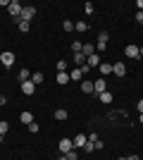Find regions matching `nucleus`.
<instances>
[{
  "label": "nucleus",
  "instance_id": "1",
  "mask_svg": "<svg viewBox=\"0 0 143 160\" xmlns=\"http://www.w3.org/2000/svg\"><path fill=\"white\" fill-rule=\"evenodd\" d=\"M21 10H24V5H21V2H17V0H12V2H10V7H7L10 17H12V19H17V22H19V17H21Z\"/></svg>",
  "mask_w": 143,
  "mask_h": 160
},
{
  "label": "nucleus",
  "instance_id": "2",
  "mask_svg": "<svg viewBox=\"0 0 143 160\" xmlns=\"http://www.w3.org/2000/svg\"><path fill=\"white\" fill-rule=\"evenodd\" d=\"M105 91H107V81H105V77L95 79V81H93V93L100 96V93H105Z\"/></svg>",
  "mask_w": 143,
  "mask_h": 160
},
{
  "label": "nucleus",
  "instance_id": "3",
  "mask_svg": "<svg viewBox=\"0 0 143 160\" xmlns=\"http://www.w3.org/2000/svg\"><path fill=\"white\" fill-rule=\"evenodd\" d=\"M57 148H60V153H62V155H67L69 151H74V141H72V139H60Z\"/></svg>",
  "mask_w": 143,
  "mask_h": 160
},
{
  "label": "nucleus",
  "instance_id": "4",
  "mask_svg": "<svg viewBox=\"0 0 143 160\" xmlns=\"http://www.w3.org/2000/svg\"><path fill=\"white\" fill-rule=\"evenodd\" d=\"M0 62H2V67H12L14 65V53H10V50L0 53Z\"/></svg>",
  "mask_w": 143,
  "mask_h": 160
},
{
  "label": "nucleus",
  "instance_id": "5",
  "mask_svg": "<svg viewBox=\"0 0 143 160\" xmlns=\"http://www.w3.org/2000/svg\"><path fill=\"white\" fill-rule=\"evenodd\" d=\"M112 74L115 77H124L126 74V65L124 62H112Z\"/></svg>",
  "mask_w": 143,
  "mask_h": 160
},
{
  "label": "nucleus",
  "instance_id": "6",
  "mask_svg": "<svg viewBox=\"0 0 143 160\" xmlns=\"http://www.w3.org/2000/svg\"><path fill=\"white\" fill-rule=\"evenodd\" d=\"M34 91H36V84H34L31 79L21 84V93H24V96H34Z\"/></svg>",
  "mask_w": 143,
  "mask_h": 160
},
{
  "label": "nucleus",
  "instance_id": "7",
  "mask_svg": "<svg viewBox=\"0 0 143 160\" xmlns=\"http://www.w3.org/2000/svg\"><path fill=\"white\" fill-rule=\"evenodd\" d=\"M124 53H126V58H131V60H138V58H141L138 46H126V48H124Z\"/></svg>",
  "mask_w": 143,
  "mask_h": 160
},
{
  "label": "nucleus",
  "instance_id": "8",
  "mask_svg": "<svg viewBox=\"0 0 143 160\" xmlns=\"http://www.w3.org/2000/svg\"><path fill=\"white\" fill-rule=\"evenodd\" d=\"M34 14H36V7H24V10H21V17H19V19L31 22V19H34Z\"/></svg>",
  "mask_w": 143,
  "mask_h": 160
},
{
  "label": "nucleus",
  "instance_id": "9",
  "mask_svg": "<svg viewBox=\"0 0 143 160\" xmlns=\"http://www.w3.org/2000/svg\"><path fill=\"white\" fill-rule=\"evenodd\" d=\"M83 79V72H81V67H74L72 72H69V81H81Z\"/></svg>",
  "mask_w": 143,
  "mask_h": 160
},
{
  "label": "nucleus",
  "instance_id": "10",
  "mask_svg": "<svg viewBox=\"0 0 143 160\" xmlns=\"http://www.w3.org/2000/svg\"><path fill=\"white\" fill-rule=\"evenodd\" d=\"M86 141H88L86 134H76V136H74V148H83V146H86Z\"/></svg>",
  "mask_w": 143,
  "mask_h": 160
},
{
  "label": "nucleus",
  "instance_id": "11",
  "mask_svg": "<svg viewBox=\"0 0 143 160\" xmlns=\"http://www.w3.org/2000/svg\"><path fill=\"white\" fill-rule=\"evenodd\" d=\"M86 65H88L91 69H93V67H100V55H98V53H93L91 58H86Z\"/></svg>",
  "mask_w": 143,
  "mask_h": 160
},
{
  "label": "nucleus",
  "instance_id": "12",
  "mask_svg": "<svg viewBox=\"0 0 143 160\" xmlns=\"http://www.w3.org/2000/svg\"><path fill=\"white\" fill-rule=\"evenodd\" d=\"M53 117H55V120H57V122H64V120H67V117H69V112H67V110H64V108H57Z\"/></svg>",
  "mask_w": 143,
  "mask_h": 160
},
{
  "label": "nucleus",
  "instance_id": "13",
  "mask_svg": "<svg viewBox=\"0 0 143 160\" xmlns=\"http://www.w3.org/2000/svg\"><path fill=\"white\" fill-rule=\"evenodd\" d=\"M19 122H24V124H26V127H29V124H31V122H34V115L29 112V110H24V112L19 115Z\"/></svg>",
  "mask_w": 143,
  "mask_h": 160
},
{
  "label": "nucleus",
  "instance_id": "14",
  "mask_svg": "<svg viewBox=\"0 0 143 160\" xmlns=\"http://www.w3.org/2000/svg\"><path fill=\"white\" fill-rule=\"evenodd\" d=\"M98 69H100V74H102V77L112 74V65H110V62H100V67H98Z\"/></svg>",
  "mask_w": 143,
  "mask_h": 160
},
{
  "label": "nucleus",
  "instance_id": "15",
  "mask_svg": "<svg viewBox=\"0 0 143 160\" xmlns=\"http://www.w3.org/2000/svg\"><path fill=\"white\" fill-rule=\"evenodd\" d=\"M81 53L86 55V58H91V55L95 53V46H93V43H83V48H81Z\"/></svg>",
  "mask_w": 143,
  "mask_h": 160
},
{
  "label": "nucleus",
  "instance_id": "16",
  "mask_svg": "<svg viewBox=\"0 0 143 160\" xmlns=\"http://www.w3.org/2000/svg\"><path fill=\"white\" fill-rule=\"evenodd\" d=\"M107 41H110V33L107 31H100V33H98V46H107Z\"/></svg>",
  "mask_w": 143,
  "mask_h": 160
},
{
  "label": "nucleus",
  "instance_id": "17",
  "mask_svg": "<svg viewBox=\"0 0 143 160\" xmlns=\"http://www.w3.org/2000/svg\"><path fill=\"white\" fill-rule=\"evenodd\" d=\"M17 79H19L21 84H24V81H29V79H31V74H29V69H19V74H17Z\"/></svg>",
  "mask_w": 143,
  "mask_h": 160
},
{
  "label": "nucleus",
  "instance_id": "18",
  "mask_svg": "<svg viewBox=\"0 0 143 160\" xmlns=\"http://www.w3.org/2000/svg\"><path fill=\"white\" fill-rule=\"evenodd\" d=\"M57 84H69V72H57Z\"/></svg>",
  "mask_w": 143,
  "mask_h": 160
},
{
  "label": "nucleus",
  "instance_id": "19",
  "mask_svg": "<svg viewBox=\"0 0 143 160\" xmlns=\"http://www.w3.org/2000/svg\"><path fill=\"white\" fill-rule=\"evenodd\" d=\"M81 91L83 93H93V81H81Z\"/></svg>",
  "mask_w": 143,
  "mask_h": 160
},
{
  "label": "nucleus",
  "instance_id": "20",
  "mask_svg": "<svg viewBox=\"0 0 143 160\" xmlns=\"http://www.w3.org/2000/svg\"><path fill=\"white\" fill-rule=\"evenodd\" d=\"M17 27H19V31H24V33H26L29 29H31V22H24V19H19V22H17Z\"/></svg>",
  "mask_w": 143,
  "mask_h": 160
},
{
  "label": "nucleus",
  "instance_id": "21",
  "mask_svg": "<svg viewBox=\"0 0 143 160\" xmlns=\"http://www.w3.org/2000/svg\"><path fill=\"white\" fill-rule=\"evenodd\" d=\"M74 29H76V31H81V33H83V31H88V24H86V22L81 19V22H76V24H74Z\"/></svg>",
  "mask_w": 143,
  "mask_h": 160
},
{
  "label": "nucleus",
  "instance_id": "22",
  "mask_svg": "<svg viewBox=\"0 0 143 160\" xmlns=\"http://www.w3.org/2000/svg\"><path fill=\"white\" fill-rule=\"evenodd\" d=\"M74 62L76 65H86V55L83 53H74Z\"/></svg>",
  "mask_w": 143,
  "mask_h": 160
},
{
  "label": "nucleus",
  "instance_id": "23",
  "mask_svg": "<svg viewBox=\"0 0 143 160\" xmlns=\"http://www.w3.org/2000/svg\"><path fill=\"white\" fill-rule=\"evenodd\" d=\"M98 98H100V103H112V93H110V91H105V93H100V96H98Z\"/></svg>",
  "mask_w": 143,
  "mask_h": 160
},
{
  "label": "nucleus",
  "instance_id": "24",
  "mask_svg": "<svg viewBox=\"0 0 143 160\" xmlns=\"http://www.w3.org/2000/svg\"><path fill=\"white\" fill-rule=\"evenodd\" d=\"M31 81H34V84H43V72H34Z\"/></svg>",
  "mask_w": 143,
  "mask_h": 160
},
{
  "label": "nucleus",
  "instance_id": "25",
  "mask_svg": "<svg viewBox=\"0 0 143 160\" xmlns=\"http://www.w3.org/2000/svg\"><path fill=\"white\" fill-rule=\"evenodd\" d=\"M81 48H83L81 41H72V50H74V53H81Z\"/></svg>",
  "mask_w": 143,
  "mask_h": 160
},
{
  "label": "nucleus",
  "instance_id": "26",
  "mask_svg": "<svg viewBox=\"0 0 143 160\" xmlns=\"http://www.w3.org/2000/svg\"><path fill=\"white\" fill-rule=\"evenodd\" d=\"M67 65H69L67 60H60V62H57L55 67H57V72H67Z\"/></svg>",
  "mask_w": 143,
  "mask_h": 160
},
{
  "label": "nucleus",
  "instance_id": "27",
  "mask_svg": "<svg viewBox=\"0 0 143 160\" xmlns=\"http://www.w3.org/2000/svg\"><path fill=\"white\" fill-rule=\"evenodd\" d=\"M83 151H86V153H93V151H95V141H86Z\"/></svg>",
  "mask_w": 143,
  "mask_h": 160
},
{
  "label": "nucleus",
  "instance_id": "28",
  "mask_svg": "<svg viewBox=\"0 0 143 160\" xmlns=\"http://www.w3.org/2000/svg\"><path fill=\"white\" fill-rule=\"evenodd\" d=\"M62 29H64V31H72V29H74L72 19H64V22H62Z\"/></svg>",
  "mask_w": 143,
  "mask_h": 160
},
{
  "label": "nucleus",
  "instance_id": "29",
  "mask_svg": "<svg viewBox=\"0 0 143 160\" xmlns=\"http://www.w3.org/2000/svg\"><path fill=\"white\" fill-rule=\"evenodd\" d=\"M7 129H10V124H7V122H0V134H2V136L7 134Z\"/></svg>",
  "mask_w": 143,
  "mask_h": 160
},
{
  "label": "nucleus",
  "instance_id": "30",
  "mask_svg": "<svg viewBox=\"0 0 143 160\" xmlns=\"http://www.w3.org/2000/svg\"><path fill=\"white\" fill-rule=\"evenodd\" d=\"M29 132H31V134H38V124H36V122H31V124H29Z\"/></svg>",
  "mask_w": 143,
  "mask_h": 160
},
{
  "label": "nucleus",
  "instance_id": "31",
  "mask_svg": "<svg viewBox=\"0 0 143 160\" xmlns=\"http://www.w3.org/2000/svg\"><path fill=\"white\" fill-rule=\"evenodd\" d=\"M64 158H67V160H79V155H76V151H69Z\"/></svg>",
  "mask_w": 143,
  "mask_h": 160
},
{
  "label": "nucleus",
  "instance_id": "32",
  "mask_svg": "<svg viewBox=\"0 0 143 160\" xmlns=\"http://www.w3.org/2000/svg\"><path fill=\"white\" fill-rule=\"evenodd\" d=\"M83 12H86V14H93V5H91V2H86V5H83Z\"/></svg>",
  "mask_w": 143,
  "mask_h": 160
},
{
  "label": "nucleus",
  "instance_id": "33",
  "mask_svg": "<svg viewBox=\"0 0 143 160\" xmlns=\"http://www.w3.org/2000/svg\"><path fill=\"white\" fill-rule=\"evenodd\" d=\"M136 110H138V112L143 115V98H141V100H138V103H136Z\"/></svg>",
  "mask_w": 143,
  "mask_h": 160
},
{
  "label": "nucleus",
  "instance_id": "34",
  "mask_svg": "<svg viewBox=\"0 0 143 160\" xmlns=\"http://www.w3.org/2000/svg\"><path fill=\"white\" fill-rule=\"evenodd\" d=\"M136 22H138V24H143V12H136Z\"/></svg>",
  "mask_w": 143,
  "mask_h": 160
},
{
  "label": "nucleus",
  "instance_id": "35",
  "mask_svg": "<svg viewBox=\"0 0 143 160\" xmlns=\"http://www.w3.org/2000/svg\"><path fill=\"white\" fill-rule=\"evenodd\" d=\"M126 160H141V158H138V155H129Z\"/></svg>",
  "mask_w": 143,
  "mask_h": 160
},
{
  "label": "nucleus",
  "instance_id": "36",
  "mask_svg": "<svg viewBox=\"0 0 143 160\" xmlns=\"http://www.w3.org/2000/svg\"><path fill=\"white\" fill-rule=\"evenodd\" d=\"M138 53H141V58H143V46H138Z\"/></svg>",
  "mask_w": 143,
  "mask_h": 160
},
{
  "label": "nucleus",
  "instance_id": "37",
  "mask_svg": "<svg viewBox=\"0 0 143 160\" xmlns=\"http://www.w3.org/2000/svg\"><path fill=\"white\" fill-rule=\"evenodd\" d=\"M2 141H5V136H2V134H0V143H2Z\"/></svg>",
  "mask_w": 143,
  "mask_h": 160
},
{
  "label": "nucleus",
  "instance_id": "38",
  "mask_svg": "<svg viewBox=\"0 0 143 160\" xmlns=\"http://www.w3.org/2000/svg\"><path fill=\"white\" fill-rule=\"evenodd\" d=\"M60 160H67V158H64V155H62V158H60Z\"/></svg>",
  "mask_w": 143,
  "mask_h": 160
},
{
  "label": "nucleus",
  "instance_id": "39",
  "mask_svg": "<svg viewBox=\"0 0 143 160\" xmlns=\"http://www.w3.org/2000/svg\"><path fill=\"white\" fill-rule=\"evenodd\" d=\"M117 160H126V158H117Z\"/></svg>",
  "mask_w": 143,
  "mask_h": 160
},
{
  "label": "nucleus",
  "instance_id": "40",
  "mask_svg": "<svg viewBox=\"0 0 143 160\" xmlns=\"http://www.w3.org/2000/svg\"><path fill=\"white\" fill-rule=\"evenodd\" d=\"M0 96H2V91H0Z\"/></svg>",
  "mask_w": 143,
  "mask_h": 160
}]
</instances>
